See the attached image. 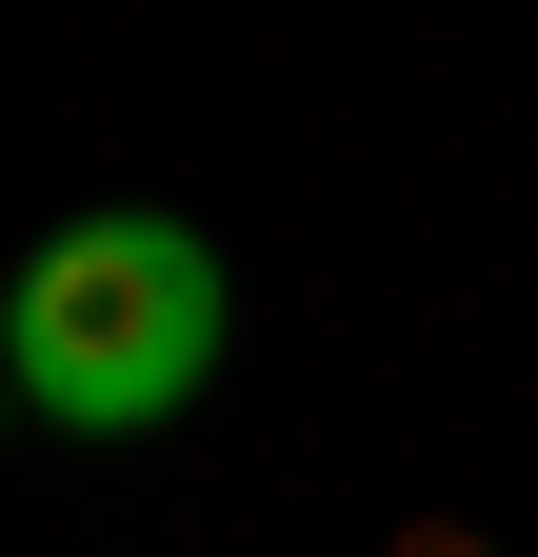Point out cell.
<instances>
[{
    "instance_id": "obj_1",
    "label": "cell",
    "mask_w": 538,
    "mask_h": 557,
    "mask_svg": "<svg viewBox=\"0 0 538 557\" xmlns=\"http://www.w3.org/2000/svg\"><path fill=\"white\" fill-rule=\"evenodd\" d=\"M220 338H240V278H220L199 220H160V199H100V220H60L0 278V379H21V418H60V438L180 418L220 379Z\"/></svg>"
},
{
    "instance_id": "obj_2",
    "label": "cell",
    "mask_w": 538,
    "mask_h": 557,
    "mask_svg": "<svg viewBox=\"0 0 538 557\" xmlns=\"http://www.w3.org/2000/svg\"><path fill=\"white\" fill-rule=\"evenodd\" d=\"M0 438H21V379H0Z\"/></svg>"
}]
</instances>
